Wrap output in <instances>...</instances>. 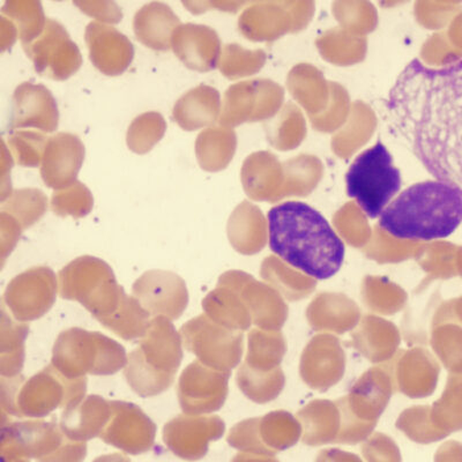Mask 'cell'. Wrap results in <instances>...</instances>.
<instances>
[{
  "label": "cell",
  "instance_id": "obj_1",
  "mask_svg": "<svg viewBox=\"0 0 462 462\" xmlns=\"http://www.w3.org/2000/svg\"><path fill=\"white\" fill-rule=\"evenodd\" d=\"M383 106L391 129L416 159L462 195V60L440 68L412 60Z\"/></svg>",
  "mask_w": 462,
  "mask_h": 462
},
{
  "label": "cell",
  "instance_id": "obj_2",
  "mask_svg": "<svg viewBox=\"0 0 462 462\" xmlns=\"http://www.w3.org/2000/svg\"><path fill=\"white\" fill-rule=\"evenodd\" d=\"M271 250L289 265L317 280L340 271L346 247L328 221L305 202L286 201L267 214Z\"/></svg>",
  "mask_w": 462,
  "mask_h": 462
},
{
  "label": "cell",
  "instance_id": "obj_3",
  "mask_svg": "<svg viewBox=\"0 0 462 462\" xmlns=\"http://www.w3.org/2000/svg\"><path fill=\"white\" fill-rule=\"evenodd\" d=\"M461 224V192L439 180L411 185L379 217V226L387 234L408 241L447 238Z\"/></svg>",
  "mask_w": 462,
  "mask_h": 462
},
{
  "label": "cell",
  "instance_id": "obj_4",
  "mask_svg": "<svg viewBox=\"0 0 462 462\" xmlns=\"http://www.w3.org/2000/svg\"><path fill=\"white\" fill-rule=\"evenodd\" d=\"M125 349L103 334L71 328L60 334L53 348L52 366L68 379L86 374H114L126 366Z\"/></svg>",
  "mask_w": 462,
  "mask_h": 462
},
{
  "label": "cell",
  "instance_id": "obj_5",
  "mask_svg": "<svg viewBox=\"0 0 462 462\" xmlns=\"http://www.w3.org/2000/svg\"><path fill=\"white\" fill-rule=\"evenodd\" d=\"M346 193L356 200L365 216L381 217L402 189V173L382 142L362 152L346 175Z\"/></svg>",
  "mask_w": 462,
  "mask_h": 462
},
{
  "label": "cell",
  "instance_id": "obj_6",
  "mask_svg": "<svg viewBox=\"0 0 462 462\" xmlns=\"http://www.w3.org/2000/svg\"><path fill=\"white\" fill-rule=\"evenodd\" d=\"M60 280V296L85 305L98 321L114 315L125 296L108 263L89 255L69 263Z\"/></svg>",
  "mask_w": 462,
  "mask_h": 462
},
{
  "label": "cell",
  "instance_id": "obj_7",
  "mask_svg": "<svg viewBox=\"0 0 462 462\" xmlns=\"http://www.w3.org/2000/svg\"><path fill=\"white\" fill-rule=\"evenodd\" d=\"M87 378L68 379L52 365L24 383L18 395L20 415L43 418L58 406L64 408L85 398Z\"/></svg>",
  "mask_w": 462,
  "mask_h": 462
},
{
  "label": "cell",
  "instance_id": "obj_8",
  "mask_svg": "<svg viewBox=\"0 0 462 462\" xmlns=\"http://www.w3.org/2000/svg\"><path fill=\"white\" fill-rule=\"evenodd\" d=\"M37 73L53 80L63 81L72 77L82 65L78 45L73 42L63 24L48 19L42 34L23 45Z\"/></svg>",
  "mask_w": 462,
  "mask_h": 462
},
{
  "label": "cell",
  "instance_id": "obj_9",
  "mask_svg": "<svg viewBox=\"0 0 462 462\" xmlns=\"http://www.w3.org/2000/svg\"><path fill=\"white\" fill-rule=\"evenodd\" d=\"M57 292L56 275L48 267L32 268L6 289L5 302L15 319L35 320L51 310Z\"/></svg>",
  "mask_w": 462,
  "mask_h": 462
},
{
  "label": "cell",
  "instance_id": "obj_10",
  "mask_svg": "<svg viewBox=\"0 0 462 462\" xmlns=\"http://www.w3.org/2000/svg\"><path fill=\"white\" fill-rule=\"evenodd\" d=\"M134 296L154 317L175 320L187 310L189 292L180 276L167 271H148L134 284Z\"/></svg>",
  "mask_w": 462,
  "mask_h": 462
},
{
  "label": "cell",
  "instance_id": "obj_11",
  "mask_svg": "<svg viewBox=\"0 0 462 462\" xmlns=\"http://www.w3.org/2000/svg\"><path fill=\"white\" fill-rule=\"evenodd\" d=\"M111 418L100 439L126 455L139 456L150 451L156 436L155 424L134 404L110 402Z\"/></svg>",
  "mask_w": 462,
  "mask_h": 462
},
{
  "label": "cell",
  "instance_id": "obj_12",
  "mask_svg": "<svg viewBox=\"0 0 462 462\" xmlns=\"http://www.w3.org/2000/svg\"><path fill=\"white\" fill-rule=\"evenodd\" d=\"M224 423L217 418L177 416L163 429V440L176 457L185 461H198L208 452L209 441L220 439Z\"/></svg>",
  "mask_w": 462,
  "mask_h": 462
},
{
  "label": "cell",
  "instance_id": "obj_13",
  "mask_svg": "<svg viewBox=\"0 0 462 462\" xmlns=\"http://www.w3.org/2000/svg\"><path fill=\"white\" fill-rule=\"evenodd\" d=\"M11 130L37 129L47 134L56 131L60 111L56 98L43 85L23 82L12 97Z\"/></svg>",
  "mask_w": 462,
  "mask_h": 462
},
{
  "label": "cell",
  "instance_id": "obj_14",
  "mask_svg": "<svg viewBox=\"0 0 462 462\" xmlns=\"http://www.w3.org/2000/svg\"><path fill=\"white\" fill-rule=\"evenodd\" d=\"M64 440V433L56 423L29 420L3 427L0 448L2 455L41 460L56 451Z\"/></svg>",
  "mask_w": 462,
  "mask_h": 462
},
{
  "label": "cell",
  "instance_id": "obj_15",
  "mask_svg": "<svg viewBox=\"0 0 462 462\" xmlns=\"http://www.w3.org/2000/svg\"><path fill=\"white\" fill-rule=\"evenodd\" d=\"M85 154L84 143L77 135L58 134L49 138L41 163L44 184L58 191L76 183Z\"/></svg>",
  "mask_w": 462,
  "mask_h": 462
},
{
  "label": "cell",
  "instance_id": "obj_16",
  "mask_svg": "<svg viewBox=\"0 0 462 462\" xmlns=\"http://www.w3.org/2000/svg\"><path fill=\"white\" fill-rule=\"evenodd\" d=\"M86 43L95 68L106 76H119L130 68L134 48L117 29L101 23H90L86 28Z\"/></svg>",
  "mask_w": 462,
  "mask_h": 462
},
{
  "label": "cell",
  "instance_id": "obj_17",
  "mask_svg": "<svg viewBox=\"0 0 462 462\" xmlns=\"http://www.w3.org/2000/svg\"><path fill=\"white\" fill-rule=\"evenodd\" d=\"M171 48L187 68L208 72L217 68L220 40L217 32L205 24L185 23L173 32Z\"/></svg>",
  "mask_w": 462,
  "mask_h": 462
},
{
  "label": "cell",
  "instance_id": "obj_18",
  "mask_svg": "<svg viewBox=\"0 0 462 462\" xmlns=\"http://www.w3.org/2000/svg\"><path fill=\"white\" fill-rule=\"evenodd\" d=\"M221 379L199 361L191 363L183 371L179 383L181 410L188 415H200L217 411L221 406Z\"/></svg>",
  "mask_w": 462,
  "mask_h": 462
},
{
  "label": "cell",
  "instance_id": "obj_19",
  "mask_svg": "<svg viewBox=\"0 0 462 462\" xmlns=\"http://www.w3.org/2000/svg\"><path fill=\"white\" fill-rule=\"evenodd\" d=\"M181 337L166 317H154L150 328L143 337L139 349L144 361L152 368L175 374L179 370L183 350H181Z\"/></svg>",
  "mask_w": 462,
  "mask_h": 462
},
{
  "label": "cell",
  "instance_id": "obj_20",
  "mask_svg": "<svg viewBox=\"0 0 462 462\" xmlns=\"http://www.w3.org/2000/svg\"><path fill=\"white\" fill-rule=\"evenodd\" d=\"M111 414L110 402L97 395H89L65 408L60 429L66 439L86 443L95 437H101Z\"/></svg>",
  "mask_w": 462,
  "mask_h": 462
},
{
  "label": "cell",
  "instance_id": "obj_21",
  "mask_svg": "<svg viewBox=\"0 0 462 462\" xmlns=\"http://www.w3.org/2000/svg\"><path fill=\"white\" fill-rule=\"evenodd\" d=\"M179 16L167 4L152 2L135 14L134 34L139 42L154 51H167L171 48L173 32L180 26Z\"/></svg>",
  "mask_w": 462,
  "mask_h": 462
},
{
  "label": "cell",
  "instance_id": "obj_22",
  "mask_svg": "<svg viewBox=\"0 0 462 462\" xmlns=\"http://www.w3.org/2000/svg\"><path fill=\"white\" fill-rule=\"evenodd\" d=\"M220 111V94L204 84L196 87L176 102L172 118L181 129L196 131L212 125Z\"/></svg>",
  "mask_w": 462,
  "mask_h": 462
},
{
  "label": "cell",
  "instance_id": "obj_23",
  "mask_svg": "<svg viewBox=\"0 0 462 462\" xmlns=\"http://www.w3.org/2000/svg\"><path fill=\"white\" fill-rule=\"evenodd\" d=\"M235 151V135L217 127H209L198 135L196 156L202 171H218L228 164Z\"/></svg>",
  "mask_w": 462,
  "mask_h": 462
},
{
  "label": "cell",
  "instance_id": "obj_24",
  "mask_svg": "<svg viewBox=\"0 0 462 462\" xmlns=\"http://www.w3.org/2000/svg\"><path fill=\"white\" fill-rule=\"evenodd\" d=\"M127 383L142 397L158 395L171 386L175 374L161 373L148 365L140 349L130 354L125 368Z\"/></svg>",
  "mask_w": 462,
  "mask_h": 462
},
{
  "label": "cell",
  "instance_id": "obj_25",
  "mask_svg": "<svg viewBox=\"0 0 462 462\" xmlns=\"http://www.w3.org/2000/svg\"><path fill=\"white\" fill-rule=\"evenodd\" d=\"M150 317V313L144 310L134 297L125 294L114 315L100 323L110 331L118 334L123 339L132 340L143 337L146 334L152 320Z\"/></svg>",
  "mask_w": 462,
  "mask_h": 462
},
{
  "label": "cell",
  "instance_id": "obj_26",
  "mask_svg": "<svg viewBox=\"0 0 462 462\" xmlns=\"http://www.w3.org/2000/svg\"><path fill=\"white\" fill-rule=\"evenodd\" d=\"M3 16L14 22L23 45L29 44L42 34L47 20L42 5L34 0H10L3 6Z\"/></svg>",
  "mask_w": 462,
  "mask_h": 462
},
{
  "label": "cell",
  "instance_id": "obj_27",
  "mask_svg": "<svg viewBox=\"0 0 462 462\" xmlns=\"http://www.w3.org/2000/svg\"><path fill=\"white\" fill-rule=\"evenodd\" d=\"M47 204V197L41 189H16L3 201L2 212L14 217L23 229H26L44 216Z\"/></svg>",
  "mask_w": 462,
  "mask_h": 462
},
{
  "label": "cell",
  "instance_id": "obj_28",
  "mask_svg": "<svg viewBox=\"0 0 462 462\" xmlns=\"http://www.w3.org/2000/svg\"><path fill=\"white\" fill-rule=\"evenodd\" d=\"M166 131L167 123L162 115L155 111L144 113L132 122L126 134L127 146L135 154H146L161 142Z\"/></svg>",
  "mask_w": 462,
  "mask_h": 462
},
{
  "label": "cell",
  "instance_id": "obj_29",
  "mask_svg": "<svg viewBox=\"0 0 462 462\" xmlns=\"http://www.w3.org/2000/svg\"><path fill=\"white\" fill-rule=\"evenodd\" d=\"M29 328L26 325L14 324L8 319L5 311H2V357L10 354L7 360L2 362V374L14 378L20 374L23 366L24 340Z\"/></svg>",
  "mask_w": 462,
  "mask_h": 462
},
{
  "label": "cell",
  "instance_id": "obj_30",
  "mask_svg": "<svg viewBox=\"0 0 462 462\" xmlns=\"http://www.w3.org/2000/svg\"><path fill=\"white\" fill-rule=\"evenodd\" d=\"M93 206L92 192L79 180L53 192L51 198L52 212L60 217H84L92 212Z\"/></svg>",
  "mask_w": 462,
  "mask_h": 462
},
{
  "label": "cell",
  "instance_id": "obj_31",
  "mask_svg": "<svg viewBox=\"0 0 462 462\" xmlns=\"http://www.w3.org/2000/svg\"><path fill=\"white\" fill-rule=\"evenodd\" d=\"M49 138L32 131H14L8 138V146L22 167L36 168L42 163Z\"/></svg>",
  "mask_w": 462,
  "mask_h": 462
},
{
  "label": "cell",
  "instance_id": "obj_32",
  "mask_svg": "<svg viewBox=\"0 0 462 462\" xmlns=\"http://www.w3.org/2000/svg\"><path fill=\"white\" fill-rule=\"evenodd\" d=\"M74 5L102 23H118L122 22V11L113 2H74Z\"/></svg>",
  "mask_w": 462,
  "mask_h": 462
},
{
  "label": "cell",
  "instance_id": "obj_33",
  "mask_svg": "<svg viewBox=\"0 0 462 462\" xmlns=\"http://www.w3.org/2000/svg\"><path fill=\"white\" fill-rule=\"evenodd\" d=\"M87 457L86 443L79 441L64 440L60 448L51 455L44 457L39 462H84Z\"/></svg>",
  "mask_w": 462,
  "mask_h": 462
},
{
  "label": "cell",
  "instance_id": "obj_34",
  "mask_svg": "<svg viewBox=\"0 0 462 462\" xmlns=\"http://www.w3.org/2000/svg\"><path fill=\"white\" fill-rule=\"evenodd\" d=\"M0 218H2V259L5 260L6 255L11 254L18 242L23 226L14 217L6 213H0Z\"/></svg>",
  "mask_w": 462,
  "mask_h": 462
},
{
  "label": "cell",
  "instance_id": "obj_35",
  "mask_svg": "<svg viewBox=\"0 0 462 462\" xmlns=\"http://www.w3.org/2000/svg\"><path fill=\"white\" fill-rule=\"evenodd\" d=\"M93 462H131V460L121 453H113V455L97 457Z\"/></svg>",
  "mask_w": 462,
  "mask_h": 462
},
{
  "label": "cell",
  "instance_id": "obj_36",
  "mask_svg": "<svg viewBox=\"0 0 462 462\" xmlns=\"http://www.w3.org/2000/svg\"><path fill=\"white\" fill-rule=\"evenodd\" d=\"M2 462H31V461H29V459H24V457L2 455Z\"/></svg>",
  "mask_w": 462,
  "mask_h": 462
},
{
  "label": "cell",
  "instance_id": "obj_37",
  "mask_svg": "<svg viewBox=\"0 0 462 462\" xmlns=\"http://www.w3.org/2000/svg\"><path fill=\"white\" fill-rule=\"evenodd\" d=\"M233 462H260V461L251 459V457H249L239 456L237 457H235V460Z\"/></svg>",
  "mask_w": 462,
  "mask_h": 462
}]
</instances>
